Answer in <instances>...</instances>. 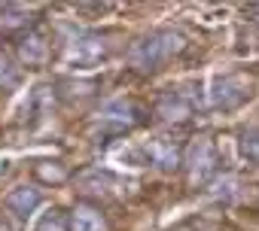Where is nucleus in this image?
Instances as JSON below:
<instances>
[{
  "label": "nucleus",
  "instance_id": "nucleus-1",
  "mask_svg": "<svg viewBox=\"0 0 259 231\" xmlns=\"http://www.w3.org/2000/svg\"><path fill=\"white\" fill-rule=\"evenodd\" d=\"M183 37L177 31H150L128 49V64L141 73H153L162 64H168L177 52H183Z\"/></svg>",
  "mask_w": 259,
  "mask_h": 231
},
{
  "label": "nucleus",
  "instance_id": "nucleus-2",
  "mask_svg": "<svg viewBox=\"0 0 259 231\" xmlns=\"http://www.w3.org/2000/svg\"><path fill=\"white\" fill-rule=\"evenodd\" d=\"M207 100L217 109H235L244 100H250V82L244 76H235V73L217 76L213 85H210V91H207Z\"/></svg>",
  "mask_w": 259,
  "mask_h": 231
},
{
  "label": "nucleus",
  "instance_id": "nucleus-3",
  "mask_svg": "<svg viewBox=\"0 0 259 231\" xmlns=\"http://www.w3.org/2000/svg\"><path fill=\"white\" fill-rule=\"evenodd\" d=\"M110 52H113V43H107V37H101V34H82V37H76L70 43L67 58L76 67H95V64L107 61Z\"/></svg>",
  "mask_w": 259,
  "mask_h": 231
},
{
  "label": "nucleus",
  "instance_id": "nucleus-4",
  "mask_svg": "<svg viewBox=\"0 0 259 231\" xmlns=\"http://www.w3.org/2000/svg\"><path fill=\"white\" fill-rule=\"evenodd\" d=\"M138 158H141V164H153L159 170H174L183 161V149L171 137H153L138 149Z\"/></svg>",
  "mask_w": 259,
  "mask_h": 231
},
{
  "label": "nucleus",
  "instance_id": "nucleus-5",
  "mask_svg": "<svg viewBox=\"0 0 259 231\" xmlns=\"http://www.w3.org/2000/svg\"><path fill=\"white\" fill-rule=\"evenodd\" d=\"M217 164H220V155H217V146L210 143V137H198L189 152H186V167H189V177L204 183L217 174Z\"/></svg>",
  "mask_w": 259,
  "mask_h": 231
},
{
  "label": "nucleus",
  "instance_id": "nucleus-6",
  "mask_svg": "<svg viewBox=\"0 0 259 231\" xmlns=\"http://www.w3.org/2000/svg\"><path fill=\"white\" fill-rule=\"evenodd\" d=\"M141 116H144V109L135 100H113L101 112V125L113 128V131H132V128H138L144 122Z\"/></svg>",
  "mask_w": 259,
  "mask_h": 231
},
{
  "label": "nucleus",
  "instance_id": "nucleus-7",
  "mask_svg": "<svg viewBox=\"0 0 259 231\" xmlns=\"http://www.w3.org/2000/svg\"><path fill=\"white\" fill-rule=\"evenodd\" d=\"M195 112V97L186 91H165L156 100V116L165 122H186Z\"/></svg>",
  "mask_w": 259,
  "mask_h": 231
},
{
  "label": "nucleus",
  "instance_id": "nucleus-8",
  "mask_svg": "<svg viewBox=\"0 0 259 231\" xmlns=\"http://www.w3.org/2000/svg\"><path fill=\"white\" fill-rule=\"evenodd\" d=\"M40 207V189H34V186H19V189H13L10 195H7V210L16 216V219H28L34 210Z\"/></svg>",
  "mask_w": 259,
  "mask_h": 231
},
{
  "label": "nucleus",
  "instance_id": "nucleus-9",
  "mask_svg": "<svg viewBox=\"0 0 259 231\" xmlns=\"http://www.w3.org/2000/svg\"><path fill=\"white\" fill-rule=\"evenodd\" d=\"M70 231H107L104 213L92 204H76V210L70 213Z\"/></svg>",
  "mask_w": 259,
  "mask_h": 231
},
{
  "label": "nucleus",
  "instance_id": "nucleus-10",
  "mask_svg": "<svg viewBox=\"0 0 259 231\" xmlns=\"http://www.w3.org/2000/svg\"><path fill=\"white\" fill-rule=\"evenodd\" d=\"M19 52H22V61L25 64H43L46 61V52H49V46H46V40H43V34H37V31H31L22 43H19Z\"/></svg>",
  "mask_w": 259,
  "mask_h": 231
},
{
  "label": "nucleus",
  "instance_id": "nucleus-11",
  "mask_svg": "<svg viewBox=\"0 0 259 231\" xmlns=\"http://www.w3.org/2000/svg\"><path fill=\"white\" fill-rule=\"evenodd\" d=\"M34 231H70V219L64 216V210H58V207H49V210H46V213L37 219Z\"/></svg>",
  "mask_w": 259,
  "mask_h": 231
},
{
  "label": "nucleus",
  "instance_id": "nucleus-12",
  "mask_svg": "<svg viewBox=\"0 0 259 231\" xmlns=\"http://www.w3.org/2000/svg\"><path fill=\"white\" fill-rule=\"evenodd\" d=\"M238 146H241V155H244L247 161L259 164V131H247V134H241Z\"/></svg>",
  "mask_w": 259,
  "mask_h": 231
},
{
  "label": "nucleus",
  "instance_id": "nucleus-13",
  "mask_svg": "<svg viewBox=\"0 0 259 231\" xmlns=\"http://www.w3.org/2000/svg\"><path fill=\"white\" fill-rule=\"evenodd\" d=\"M16 79H19L16 67L10 64V58L4 52H0V85H16Z\"/></svg>",
  "mask_w": 259,
  "mask_h": 231
}]
</instances>
